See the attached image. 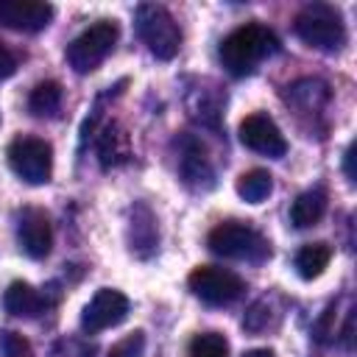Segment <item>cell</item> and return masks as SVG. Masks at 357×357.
Masks as SVG:
<instances>
[{
    "mask_svg": "<svg viewBox=\"0 0 357 357\" xmlns=\"http://www.w3.org/2000/svg\"><path fill=\"white\" fill-rule=\"evenodd\" d=\"M279 50V39L271 28L259 25V22H248L234 28L223 42H220V64L226 67V73L243 78L251 75L257 70V64L265 56H273Z\"/></svg>",
    "mask_w": 357,
    "mask_h": 357,
    "instance_id": "cell-1",
    "label": "cell"
},
{
    "mask_svg": "<svg viewBox=\"0 0 357 357\" xmlns=\"http://www.w3.org/2000/svg\"><path fill=\"white\" fill-rule=\"evenodd\" d=\"M296 36L318 50H340L346 45V22L335 6L310 3L293 20Z\"/></svg>",
    "mask_w": 357,
    "mask_h": 357,
    "instance_id": "cell-2",
    "label": "cell"
},
{
    "mask_svg": "<svg viewBox=\"0 0 357 357\" xmlns=\"http://www.w3.org/2000/svg\"><path fill=\"white\" fill-rule=\"evenodd\" d=\"M206 245L212 254L218 257H226V259H245V262H262L271 257V245L268 240L251 229L248 223H240V220H226V223H218L209 237H206Z\"/></svg>",
    "mask_w": 357,
    "mask_h": 357,
    "instance_id": "cell-3",
    "label": "cell"
},
{
    "mask_svg": "<svg viewBox=\"0 0 357 357\" xmlns=\"http://www.w3.org/2000/svg\"><path fill=\"white\" fill-rule=\"evenodd\" d=\"M137 33L148 45V50L162 61H170L181 47L178 22L165 6L156 3H142L137 8Z\"/></svg>",
    "mask_w": 357,
    "mask_h": 357,
    "instance_id": "cell-4",
    "label": "cell"
},
{
    "mask_svg": "<svg viewBox=\"0 0 357 357\" xmlns=\"http://www.w3.org/2000/svg\"><path fill=\"white\" fill-rule=\"evenodd\" d=\"M117 36H120V28L117 22L112 20H100L95 25H89L86 31H81L70 45H67V64L75 70V73H92L98 70L106 56L114 50L117 45Z\"/></svg>",
    "mask_w": 357,
    "mask_h": 357,
    "instance_id": "cell-5",
    "label": "cell"
},
{
    "mask_svg": "<svg viewBox=\"0 0 357 357\" xmlns=\"http://www.w3.org/2000/svg\"><path fill=\"white\" fill-rule=\"evenodd\" d=\"M6 156H8L11 170L25 184H45V181H50V173H53V148L42 137H17L8 145Z\"/></svg>",
    "mask_w": 357,
    "mask_h": 357,
    "instance_id": "cell-6",
    "label": "cell"
},
{
    "mask_svg": "<svg viewBox=\"0 0 357 357\" xmlns=\"http://www.w3.org/2000/svg\"><path fill=\"white\" fill-rule=\"evenodd\" d=\"M190 290L204 301V304H212V307H223V304H231L243 296L245 284L237 273L226 271V268H218V265H198L190 279H187Z\"/></svg>",
    "mask_w": 357,
    "mask_h": 357,
    "instance_id": "cell-7",
    "label": "cell"
},
{
    "mask_svg": "<svg viewBox=\"0 0 357 357\" xmlns=\"http://www.w3.org/2000/svg\"><path fill=\"white\" fill-rule=\"evenodd\" d=\"M128 298L120 293V290H112V287H100L92 301L84 307V315H81V326L84 332H103V329H112L117 324L126 321L128 315Z\"/></svg>",
    "mask_w": 357,
    "mask_h": 357,
    "instance_id": "cell-8",
    "label": "cell"
},
{
    "mask_svg": "<svg viewBox=\"0 0 357 357\" xmlns=\"http://www.w3.org/2000/svg\"><path fill=\"white\" fill-rule=\"evenodd\" d=\"M240 142L257 153H265V156H284L287 153V139L268 114H248L240 123Z\"/></svg>",
    "mask_w": 357,
    "mask_h": 357,
    "instance_id": "cell-9",
    "label": "cell"
},
{
    "mask_svg": "<svg viewBox=\"0 0 357 357\" xmlns=\"http://www.w3.org/2000/svg\"><path fill=\"white\" fill-rule=\"evenodd\" d=\"M17 243L31 259H42L53 245V223L42 209H22L17 223Z\"/></svg>",
    "mask_w": 357,
    "mask_h": 357,
    "instance_id": "cell-10",
    "label": "cell"
},
{
    "mask_svg": "<svg viewBox=\"0 0 357 357\" xmlns=\"http://www.w3.org/2000/svg\"><path fill=\"white\" fill-rule=\"evenodd\" d=\"M53 20V6L39 0H0V22L11 31H42Z\"/></svg>",
    "mask_w": 357,
    "mask_h": 357,
    "instance_id": "cell-11",
    "label": "cell"
},
{
    "mask_svg": "<svg viewBox=\"0 0 357 357\" xmlns=\"http://www.w3.org/2000/svg\"><path fill=\"white\" fill-rule=\"evenodd\" d=\"M3 304L11 315H20V318H36L39 312L47 310V296L39 293L36 287H31L28 282H11L6 296H3Z\"/></svg>",
    "mask_w": 357,
    "mask_h": 357,
    "instance_id": "cell-12",
    "label": "cell"
},
{
    "mask_svg": "<svg viewBox=\"0 0 357 357\" xmlns=\"http://www.w3.org/2000/svg\"><path fill=\"white\" fill-rule=\"evenodd\" d=\"M126 159H128V134L120 126L109 123L98 134V162H100L103 170H109V167H117Z\"/></svg>",
    "mask_w": 357,
    "mask_h": 357,
    "instance_id": "cell-13",
    "label": "cell"
},
{
    "mask_svg": "<svg viewBox=\"0 0 357 357\" xmlns=\"http://www.w3.org/2000/svg\"><path fill=\"white\" fill-rule=\"evenodd\" d=\"M326 212V192L321 187L315 190H304L293 206H290V223L296 229H307V226H315Z\"/></svg>",
    "mask_w": 357,
    "mask_h": 357,
    "instance_id": "cell-14",
    "label": "cell"
},
{
    "mask_svg": "<svg viewBox=\"0 0 357 357\" xmlns=\"http://www.w3.org/2000/svg\"><path fill=\"white\" fill-rule=\"evenodd\" d=\"M329 259H332V248L326 243H307L296 254V273L301 279H307V282L310 279H318L326 271Z\"/></svg>",
    "mask_w": 357,
    "mask_h": 357,
    "instance_id": "cell-15",
    "label": "cell"
},
{
    "mask_svg": "<svg viewBox=\"0 0 357 357\" xmlns=\"http://www.w3.org/2000/svg\"><path fill=\"white\" fill-rule=\"evenodd\" d=\"M61 84L59 81H39L28 95V109L36 117H53L61 109Z\"/></svg>",
    "mask_w": 357,
    "mask_h": 357,
    "instance_id": "cell-16",
    "label": "cell"
},
{
    "mask_svg": "<svg viewBox=\"0 0 357 357\" xmlns=\"http://www.w3.org/2000/svg\"><path fill=\"white\" fill-rule=\"evenodd\" d=\"M234 190H237V195H240L243 201H248V204H262V201L273 192V176H271L268 170H262V167L245 170V173L237 178Z\"/></svg>",
    "mask_w": 357,
    "mask_h": 357,
    "instance_id": "cell-17",
    "label": "cell"
},
{
    "mask_svg": "<svg viewBox=\"0 0 357 357\" xmlns=\"http://www.w3.org/2000/svg\"><path fill=\"white\" fill-rule=\"evenodd\" d=\"M190 357H229V340L220 332H201L190 340Z\"/></svg>",
    "mask_w": 357,
    "mask_h": 357,
    "instance_id": "cell-18",
    "label": "cell"
},
{
    "mask_svg": "<svg viewBox=\"0 0 357 357\" xmlns=\"http://www.w3.org/2000/svg\"><path fill=\"white\" fill-rule=\"evenodd\" d=\"M145 351V332H131L126 335L123 340H117L112 349H109V357H142Z\"/></svg>",
    "mask_w": 357,
    "mask_h": 357,
    "instance_id": "cell-19",
    "label": "cell"
},
{
    "mask_svg": "<svg viewBox=\"0 0 357 357\" xmlns=\"http://www.w3.org/2000/svg\"><path fill=\"white\" fill-rule=\"evenodd\" d=\"M3 357H33V349L22 335L6 332L3 335Z\"/></svg>",
    "mask_w": 357,
    "mask_h": 357,
    "instance_id": "cell-20",
    "label": "cell"
},
{
    "mask_svg": "<svg viewBox=\"0 0 357 357\" xmlns=\"http://www.w3.org/2000/svg\"><path fill=\"white\" fill-rule=\"evenodd\" d=\"M14 70H17V59H14V53L0 42V78H8Z\"/></svg>",
    "mask_w": 357,
    "mask_h": 357,
    "instance_id": "cell-21",
    "label": "cell"
},
{
    "mask_svg": "<svg viewBox=\"0 0 357 357\" xmlns=\"http://www.w3.org/2000/svg\"><path fill=\"white\" fill-rule=\"evenodd\" d=\"M346 176H349V181L357 178V176H354V142H351L349 151H346Z\"/></svg>",
    "mask_w": 357,
    "mask_h": 357,
    "instance_id": "cell-22",
    "label": "cell"
},
{
    "mask_svg": "<svg viewBox=\"0 0 357 357\" xmlns=\"http://www.w3.org/2000/svg\"><path fill=\"white\" fill-rule=\"evenodd\" d=\"M243 357H276L271 349H251V351H245Z\"/></svg>",
    "mask_w": 357,
    "mask_h": 357,
    "instance_id": "cell-23",
    "label": "cell"
}]
</instances>
